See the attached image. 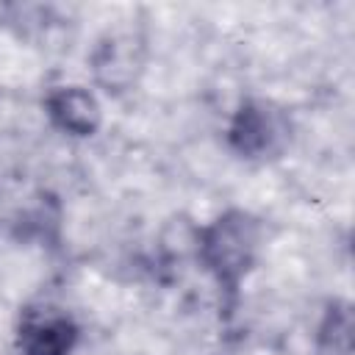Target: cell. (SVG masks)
Masks as SVG:
<instances>
[{
	"instance_id": "1",
	"label": "cell",
	"mask_w": 355,
	"mask_h": 355,
	"mask_svg": "<svg viewBox=\"0 0 355 355\" xmlns=\"http://www.w3.org/2000/svg\"><path fill=\"white\" fill-rule=\"evenodd\" d=\"M266 244V225L247 208H227L194 230V252L219 294V311L233 319L241 288L258 269Z\"/></svg>"
},
{
	"instance_id": "2",
	"label": "cell",
	"mask_w": 355,
	"mask_h": 355,
	"mask_svg": "<svg viewBox=\"0 0 355 355\" xmlns=\"http://www.w3.org/2000/svg\"><path fill=\"white\" fill-rule=\"evenodd\" d=\"M291 136L294 125L288 111L266 97H244L225 125V144L244 164L283 158L291 147Z\"/></svg>"
},
{
	"instance_id": "3",
	"label": "cell",
	"mask_w": 355,
	"mask_h": 355,
	"mask_svg": "<svg viewBox=\"0 0 355 355\" xmlns=\"http://www.w3.org/2000/svg\"><path fill=\"white\" fill-rule=\"evenodd\" d=\"M83 338L78 316L55 300H28L14 319L17 355H75Z\"/></svg>"
},
{
	"instance_id": "4",
	"label": "cell",
	"mask_w": 355,
	"mask_h": 355,
	"mask_svg": "<svg viewBox=\"0 0 355 355\" xmlns=\"http://www.w3.org/2000/svg\"><path fill=\"white\" fill-rule=\"evenodd\" d=\"M147 67V39L133 28H108L89 53L94 86L111 97L133 92Z\"/></svg>"
},
{
	"instance_id": "5",
	"label": "cell",
	"mask_w": 355,
	"mask_h": 355,
	"mask_svg": "<svg viewBox=\"0 0 355 355\" xmlns=\"http://www.w3.org/2000/svg\"><path fill=\"white\" fill-rule=\"evenodd\" d=\"M47 122L67 139H92L103 128V103L100 97L80 83L50 86L42 100Z\"/></svg>"
},
{
	"instance_id": "6",
	"label": "cell",
	"mask_w": 355,
	"mask_h": 355,
	"mask_svg": "<svg viewBox=\"0 0 355 355\" xmlns=\"http://www.w3.org/2000/svg\"><path fill=\"white\" fill-rule=\"evenodd\" d=\"M352 336H355V319H352V305L347 300H327L316 330H313V344L319 355H352Z\"/></svg>"
}]
</instances>
